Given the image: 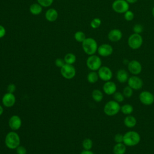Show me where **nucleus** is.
<instances>
[{
	"label": "nucleus",
	"instance_id": "1",
	"mask_svg": "<svg viewBox=\"0 0 154 154\" xmlns=\"http://www.w3.org/2000/svg\"><path fill=\"white\" fill-rule=\"evenodd\" d=\"M4 143L5 146L11 150L16 149L20 144V138L19 134L15 131L8 132L5 137Z\"/></svg>",
	"mask_w": 154,
	"mask_h": 154
},
{
	"label": "nucleus",
	"instance_id": "2",
	"mask_svg": "<svg viewBox=\"0 0 154 154\" xmlns=\"http://www.w3.org/2000/svg\"><path fill=\"white\" fill-rule=\"evenodd\" d=\"M141 140L140 134L135 131H129L123 134V143L129 147L137 146Z\"/></svg>",
	"mask_w": 154,
	"mask_h": 154
},
{
	"label": "nucleus",
	"instance_id": "3",
	"mask_svg": "<svg viewBox=\"0 0 154 154\" xmlns=\"http://www.w3.org/2000/svg\"><path fill=\"white\" fill-rule=\"evenodd\" d=\"M82 48L86 54L91 55L97 52L98 45L97 42L93 38L88 37L82 42Z\"/></svg>",
	"mask_w": 154,
	"mask_h": 154
},
{
	"label": "nucleus",
	"instance_id": "4",
	"mask_svg": "<svg viewBox=\"0 0 154 154\" xmlns=\"http://www.w3.org/2000/svg\"><path fill=\"white\" fill-rule=\"evenodd\" d=\"M121 106L120 103L114 100L107 102L103 106V112L108 116H114L120 111Z\"/></svg>",
	"mask_w": 154,
	"mask_h": 154
},
{
	"label": "nucleus",
	"instance_id": "5",
	"mask_svg": "<svg viewBox=\"0 0 154 154\" xmlns=\"http://www.w3.org/2000/svg\"><path fill=\"white\" fill-rule=\"evenodd\" d=\"M143 39L140 34L133 33L128 37V45L132 49H138L143 45Z\"/></svg>",
	"mask_w": 154,
	"mask_h": 154
},
{
	"label": "nucleus",
	"instance_id": "6",
	"mask_svg": "<svg viewBox=\"0 0 154 154\" xmlns=\"http://www.w3.org/2000/svg\"><path fill=\"white\" fill-rule=\"evenodd\" d=\"M86 65L91 71H97L102 66V60L99 56L94 54L89 55L86 60Z\"/></svg>",
	"mask_w": 154,
	"mask_h": 154
},
{
	"label": "nucleus",
	"instance_id": "7",
	"mask_svg": "<svg viewBox=\"0 0 154 154\" xmlns=\"http://www.w3.org/2000/svg\"><path fill=\"white\" fill-rule=\"evenodd\" d=\"M61 76L66 79H72L76 75V69L73 64H65L60 68Z\"/></svg>",
	"mask_w": 154,
	"mask_h": 154
},
{
	"label": "nucleus",
	"instance_id": "8",
	"mask_svg": "<svg viewBox=\"0 0 154 154\" xmlns=\"http://www.w3.org/2000/svg\"><path fill=\"white\" fill-rule=\"evenodd\" d=\"M112 10L117 13H125L129 9V4L126 0H115L112 4Z\"/></svg>",
	"mask_w": 154,
	"mask_h": 154
},
{
	"label": "nucleus",
	"instance_id": "9",
	"mask_svg": "<svg viewBox=\"0 0 154 154\" xmlns=\"http://www.w3.org/2000/svg\"><path fill=\"white\" fill-rule=\"evenodd\" d=\"M139 100L142 104L146 106H150L154 102V95L150 91L144 90L140 93Z\"/></svg>",
	"mask_w": 154,
	"mask_h": 154
},
{
	"label": "nucleus",
	"instance_id": "10",
	"mask_svg": "<svg viewBox=\"0 0 154 154\" xmlns=\"http://www.w3.org/2000/svg\"><path fill=\"white\" fill-rule=\"evenodd\" d=\"M127 82L128 85L134 90H139L143 86V81L137 75H132L129 77Z\"/></svg>",
	"mask_w": 154,
	"mask_h": 154
},
{
	"label": "nucleus",
	"instance_id": "11",
	"mask_svg": "<svg viewBox=\"0 0 154 154\" xmlns=\"http://www.w3.org/2000/svg\"><path fill=\"white\" fill-rule=\"evenodd\" d=\"M99 79L103 81H110L113 76V73L111 69L107 66H101L97 70Z\"/></svg>",
	"mask_w": 154,
	"mask_h": 154
},
{
	"label": "nucleus",
	"instance_id": "12",
	"mask_svg": "<svg viewBox=\"0 0 154 154\" xmlns=\"http://www.w3.org/2000/svg\"><path fill=\"white\" fill-rule=\"evenodd\" d=\"M128 71L133 75H138L142 71L141 64L136 60H132L129 61L128 64Z\"/></svg>",
	"mask_w": 154,
	"mask_h": 154
},
{
	"label": "nucleus",
	"instance_id": "13",
	"mask_svg": "<svg viewBox=\"0 0 154 154\" xmlns=\"http://www.w3.org/2000/svg\"><path fill=\"white\" fill-rule=\"evenodd\" d=\"M1 101L3 106L7 108H10L14 105L16 99L13 93L7 92L3 95Z\"/></svg>",
	"mask_w": 154,
	"mask_h": 154
},
{
	"label": "nucleus",
	"instance_id": "14",
	"mask_svg": "<svg viewBox=\"0 0 154 154\" xmlns=\"http://www.w3.org/2000/svg\"><path fill=\"white\" fill-rule=\"evenodd\" d=\"M22 124V119L17 115H13L8 120V126L13 131L19 130L21 128Z\"/></svg>",
	"mask_w": 154,
	"mask_h": 154
},
{
	"label": "nucleus",
	"instance_id": "15",
	"mask_svg": "<svg viewBox=\"0 0 154 154\" xmlns=\"http://www.w3.org/2000/svg\"><path fill=\"white\" fill-rule=\"evenodd\" d=\"M98 54L103 57H106L110 56L113 52V48L112 46L107 43H103L98 46L97 51Z\"/></svg>",
	"mask_w": 154,
	"mask_h": 154
},
{
	"label": "nucleus",
	"instance_id": "16",
	"mask_svg": "<svg viewBox=\"0 0 154 154\" xmlns=\"http://www.w3.org/2000/svg\"><path fill=\"white\" fill-rule=\"evenodd\" d=\"M103 91L106 95H112L117 91V85L114 82L110 81H106L102 87Z\"/></svg>",
	"mask_w": 154,
	"mask_h": 154
},
{
	"label": "nucleus",
	"instance_id": "17",
	"mask_svg": "<svg viewBox=\"0 0 154 154\" xmlns=\"http://www.w3.org/2000/svg\"><path fill=\"white\" fill-rule=\"evenodd\" d=\"M122 32L120 29L114 28L109 31L108 34V38L111 42H116L122 39Z\"/></svg>",
	"mask_w": 154,
	"mask_h": 154
},
{
	"label": "nucleus",
	"instance_id": "18",
	"mask_svg": "<svg viewBox=\"0 0 154 154\" xmlns=\"http://www.w3.org/2000/svg\"><path fill=\"white\" fill-rule=\"evenodd\" d=\"M116 79L120 83H125L129 79V74L125 69H119L116 73Z\"/></svg>",
	"mask_w": 154,
	"mask_h": 154
},
{
	"label": "nucleus",
	"instance_id": "19",
	"mask_svg": "<svg viewBox=\"0 0 154 154\" xmlns=\"http://www.w3.org/2000/svg\"><path fill=\"white\" fill-rule=\"evenodd\" d=\"M58 16V11L53 8H49L45 13V18L49 22H54L55 21Z\"/></svg>",
	"mask_w": 154,
	"mask_h": 154
},
{
	"label": "nucleus",
	"instance_id": "20",
	"mask_svg": "<svg viewBox=\"0 0 154 154\" xmlns=\"http://www.w3.org/2000/svg\"><path fill=\"white\" fill-rule=\"evenodd\" d=\"M123 123L125 126L128 128H132L135 127L137 125V119L136 118L131 115H128L125 117L123 120Z\"/></svg>",
	"mask_w": 154,
	"mask_h": 154
},
{
	"label": "nucleus",
	"instance_id": "21",
	"mask_svg": "<svg viewBox=\"0 0 154 154\" xmlns=\"http://www.w3.org/2000/svg\"><path fill=\"white\" fill-rule=\"evenodd\" d=\"M126 151V146L123 143H116L112 149L114 154H125Z\"/></svg>",
	"mask_w": 154,
	"mask_h": 154
},
{
	"label": "nucleus",
	"instance_id": "22",
	"mask_svg": "<svg viewBox=\"0 0 154 154\" xmlns=\"http://www.w3.org/2000/svg\"><path fill=\"white\" fill-rule=\"evenodd\" d=\"M91 97L96 102H100L103 100V94L101 90L94 89L91 93Z\"/></svg>",
	"mask_w": 154,
	"mask_h": 154
},
{
	"label": "nucleus",
	"instance_id": "23",
	"mask_svg": "<svg viewBox=\"0 0 154 154\" xmlns=\"http://www.w3.org/2000/svg\"><path fill=\"white\" fill-rule=\"evenodd\" d=\"M29 11L33 15H38L42 11V7L38 3H34L30 5Z\"/></svg>",
	"mask_w": 154,
	"mask_h": 154
},
{
	"label": "nucleus",
	"instance_id": "24",
	"mask_svg": "<svg viewBox=\"0 0 154 154\" xmlns=\"http://www.w3.org/2000/svg\"><path fill=\"white\" fill-rule=\"evenodd\" d=\"M99 75L96 71L90 72L87 76V80L90 84H94L97 82L99 79Z\"/></svg>",
	"mask_w": 154,
	"mask_h": 154
},
{
	"label": "nucleus",
	"instance_id": "25",
	"mask_svg": "<svg viewBox=\"0 0 154 154\" xmlns=\"http://www.w3.org/2000/svg\"><path fill=\"white\" fill-rule=\"evenodd\" d=\"M120 111L125 115H131L134 111V107L129 103H125L121 106Z\"/></svg>",
	"mask_w": 154,
	"mask_h": 154
},
{
	"label": "nucleus",
	"instance_id": "26",
	"mask_svg": "<svg viewBox=\"0 0 154 154\" xmlns=\"http://www.w3.org/2000/svg\"><path fill=\"white\" fill-rule=\"evenodd\" d=\"M64 60L66 64H73L75 63L76 60V55L73 53H67L65 55L64 57Z\"/></svg>",
	"mask_w": 154,
	"mask_h": 154
},
{
	"label": "nucleus",
	"instance_id": "27",
	"mask_svg": "<svg viewBox=\"0 0 154 154\" xmlns=\"http://www.w3.org/2000/svg\"><path fill=\"white\" fill-rule=\"evenodd\" d=\"M93 141L89 138H85L82 142V146L84 150H91L93 147Z\"/></svg>",
	"mask_w": 154,
	"mask_h": 154
},
{
	"label": "nucleus",
	"instance_id": "28",
	"mask_svg": "<svg viewBox=\"0 0 154 154\" xmlns=\"http://www.w3.org/2000/svg\"><path fill=\"white\" fill-rule=\"evenodd\" d=\"M74 38L78 42L82 43V42L86 38V36L83 31H78L75 33Z\"/></svg>",
	"mask_w": 154,
	"mask_h": 154
},
{
	"label": "nucleus",
	"instance_id": "29",
	"mask_svg": "<svg viewBox=\"0 0 154 154\" xmlns=\"http://www.w3.org/2000/svg\"><path fill=\"white\" fill-rule=\"evenodd\" d=\"M122 93L124 95L125 97L130 98L133 95L134 90L132 88H131L129 86L127 85L125 87H124Z\"/></svg>",
	"mask_w": 154,
	"mask_h": 154
},
{
	"label": "nucleus",
	"instance_id": "30",
	"mask_svg": "<svg viewBox=\"0 0 154 154\" xmlns=\"http://www.w3.org/2000/svg\"><path fill=\"white\" fill-rule=\"evenodd\" d=\"M112 95H113L114 100L119 103L123 102L125 98L124 95L123 94V93H120L119 91H116Z\"/></svg>",
	"mask_w": 154,
	"mask_h": 154
},
{
	"label": "nucleus",
	"instance_id": "31",
	"mask_svg": "<svg viewBox=\"0 0 154 154\" xmlns=\"http://www.w3.org/2000/svg\"><path fill=\"white\" fill-rule=\"evenodd\" d=\"M102 23L101 20L98 17H95L92 19L90 22V26L93 29H97L98 28Z\"/></svg>",
	"mask_w": 154,
	"mask_h": 154
},
{
	"label": "nucleus",
	"instance_id": "32",
	"mask_svg": "<svg viewBox=\"0 0 154 154\" xmlns=\"http://www.w3.org/2000/svg\"><path fill=\"white\" fill-rule=\"evenodd\" d=\"M134 13L129 10L124 13V18L127 21H132L134 19Z\"/></svg>",
	"mask_w": 154,
	"mask_h": 154
},
{
	"label": "nucleus",
	"instance_id": "33",
	"mask_svg": "<svg viewBox=\"0 0 154 154\" xmlns=\"http://www.w3.org/2000/svg\"><path fill=\"white\" fill-rule=\"evenodd\" d=\"M37 2L42 7H48L52 4L54 0H37Z\"/></svg>",
	"mask_w": 154,
	"mask_h": 154
},
{
	"label": "nucleus",
	"instance_id": "34",
	"mask_svg": "<svg viewBox=\"0 0 154 154\" xmlns=\"http://www.w3.org/2000/svg\"><path fill=\"white\" fill-rule=\"evenodd\" d=\"M143 27L140 24L137 23V24L135 25L133 27V31L134 33L140 34L143 32Z\"/></svg>",
	"mask_w": 154,
	"mask_h": 154
},
{
	"label": "nucleus",
	"instance_id": "35",
	"mask_svg": "<svg viewBox=\"0 0 154 154\" xmlns=\"http://www.w3.org/2000/svg\"><path fill=\"white\" fill-rule=\"evenodd\" d=\"M114 140L116 143H120L123 142V135L122 134H117L114 137Z\"/></svg>",
	"mask_w": 154,
	"mask_h": 154
},
{
	"label": "nucleus",
	"instance_id": "36",
	"mask_svg": "<svg viewBox=\"0 0 154 154\" xmlns=\"http://www.w3.org/2000/svg\"><path fill=\"white\" fill-rule=\"evenodd\" d=\"M15 150L17 154H26L27 153L26 149L23 146L20 145Z\"/></svg>",
	"mask_w": 154,
	"mask_h": 154
},
{
	"label": "nucleus",
	"instance_id": "37",
	"mask_svg": "<svg viewBox=\"0 0 154 154\" xmlns=\"http://www.w3.org/2000/svg\"><path fill=\"white\" fill-rule=\"evenodd\" d=\"M65 61L64 60V59H62V58H57L55 61V64L57 67H59V68H61L62 67L64 64H65Z\"/></svg>",
	"mask_w": 154,
	"mask_h": 154
},
{
	"label": "nucleus",
	"instance_id": "38",
	"mask_svg": "<svg viewBox=\"0 0 154 154\" xmlns=\"http://www.w3.org/2000/svg\"><path fill=\"white\" fill-rule=\"evenodd\" d=\"M16 86L14 84H10L8 85L7 87V91L8 93H14L16 91Z\"/></svg>",
	"mask_w": 154,
	"mask_h": 154
},
{
	"label": "nucleus",
	"instance_id": "39",
	"mask_svg": "<svg viewBox=\"0 0 154 154\" xmlns=\"http://www.w3.org/2000/svg\"><path fill=\"white\" fill-rule=\"evenodd\" d=\"M6 34V29L2 25H0V38L4 37Z\"/></svg>",
	"mask_w": 154,
	"mask_h": 154
},
{
	"label": "nucleus",
	"instance_id": "40",
	"mask_svg": "<svg viewBox=\"0 0 154 154\" xmlns=\"http://www.w3.org/2000/svg\"><path fill=\"white\" fill-rule=\"evenodd\" d=\"M80 154H94L93 152H92L91 150H83Z\"/></svg>",
	"mask_w": 154,
	"mask_h": 154
},
{
	"label": "nucleus",
	"instance_id": "41",
	"mask_svg": "<svg viewBox=\"0 0 154 154\" xmlns=\"http://www.w3.org/2000/svg\"><path fill=\"white\" fill-rule=\"evenodd\" d=\"M129 4H134L137 2L138 0H126Z\"/></svg>",
	"mask_w": 154,
	"mask_h": 154
},
{
	"label": "nucleus",
	"instance_id": "42",
	"mask_svg": "<svg viewBox=\"0 0 154 154\" xmlns=\"http://www.w3.org/2000/svg\"><path fill=\"white\" fill-rule=\"evenodd\" d=\"M3 112H4V108L0 104V116L3 114Z\"/></svg>",
	"mask_w": 154,
	"mask_h": 154
},
{
	"label": "nucleus",
	"instance_id": "43",
	"mask_svg": "<svg viewBox=\"0 0 154 154\" xmlns=\"http://www.w3.org/2000/svg\"><path fill=\"white\" fill-rule=\"evenodd\" d=\"M152 16H153V17H154V7H153V8H152Z\"/></svg>",
	"mask_w": 154,
	"mask_h": 154
}]
</instances>
